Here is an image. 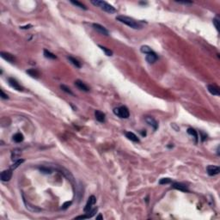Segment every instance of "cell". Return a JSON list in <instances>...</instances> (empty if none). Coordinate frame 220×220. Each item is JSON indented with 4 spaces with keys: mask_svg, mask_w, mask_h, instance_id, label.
Segmentation results:
<instances>
[{
    "mask_svg": "<svg viewBox=\"0 0 220 220\" xmlns=\"http://www.w3.org/2000/svg\"><path fill=\"white\" fill-rule=\"evenodd\" d=\"M91 4H93L94 5L97 6V7H100L101 10H103L104 11L108 12V13L113 14L116 12V9L112 6L111 4H108L107 2L105 1H100V0H92Z\"/></svg>",
    "mask_w": 220,
    "mask_h": 220,
    "instance_id": "cell-2",
    "label": "cell"
},
{
    "mask_svg": "<svg viewBox=\"0 0 220 220\" xmlns=\"http://www.w3.org/2000/svg\"><path fill=\"white\" fill-rule=\"evenodd\" d=\"M0 94H1V97H2L3 99H8V98H9V97H8V95H5L3 90L0 91Z\"/></svg>",
    "mask_w": 220,
    "mask_h": 220,
    "instance_id": "cell-33",
    "label": "cell"
},
{
    "mask_svg": "<svg viewBox=\"0 0 220 220\" xmlns=\"http://www.w3.org/2000/svg\"><path fill=\"white\" fill-rule=\"evenodd\" d=\"M75 85L79 89H81V90H83V91L88 92L89 90V89L88 86L86 85L83 82H82L81 80H76V81H75Z\"/></svg>",
    "mask_w": 220,
    "mask_h": 220,
    "instance_id": "cell-11",
    "label": "cell"
},
{
    "mask_svg": "<svg viewBox=\"0 0 220 220\" xmlns=\"http://www.w3.org/2000/svg\"><path fill=\"white\" fill-rule=\"evenodd\" d=\"M116 20L134 29H141L143 28V25L140 23V22H137L133 18L126 17V15H118L116 17Z\"/></svg>",
    "mask_w": 220,
    "mask_h": 220,
    "instance_id": "cell-1",
    "label": "cell"
},
{
    "mask_svg": "<svg viewBox=\"0 0 220 220\" xmlns=\"http://www.w3.org/2000/svg\"><path fill=\"white\" fill-rule=\"evenodd\" d=\"M40 170H41V172L43 173V174H52V169L48 168H45V167L40 168Z\"/></svg>",
    "mask_w": 220,
    "mask_h": 220,
    "instance_id": "cell-29",
    "label": "cell"
},
{
    "mask_svg": "<svg viewBox=\"0 0 220 220\" xmlns=\"http://www.w3.org/2000/svg\"><path fill=\"white\" fill-rule=\"evenodd\" d=\"M213 24H214V26H215V28H216V29L217 30H218L219 29V21L217 19V18H215V19H213Z\"/></svg>",
    "mask_w": 220,
    "mask_h": 220,
    "instance_id": "cell-31",
    "label": "cell"
},
{
    "mask_svg": "<svg viewBox=\"0 0 220 220\" xmlns=\"http://www.w3.org/2000/svg\"><path fill=\"white\" fill-rule=\"evenodd\" d=\"M68 60H69L71 62H72V63L76 67H77V68H81V64H80V62H79L78 60H76V58H72V57L69 56V57H68Z\"/></svg>",
    "mask_w": 220,
    "mask_h": 220,
    "instance_id": "cell-24",
    "label": "cell"
},
{
    "mask_svg": "<svg viewBox=\"0 0 220 220\" xmlns=\"http://www.w3.org/2000/svg\"><path fill=\"white\" fill-rule=\"evenodd\" d=\"M28 74H29V76H31L32 77H35V78H38L39 76H40V73L37 70L35 69H30V70H28L26 72Z\"/></svg>",
    "mask_w": 220,
    "mask_h": 220,
    "instance_id": "cell-19",
    "label": "cell"
},
{
    "mask_svg": "<svg viewBox=\"0 0 220 220\" xmlns=\"http://www.w3.org/2000/svg\"><path fill=\"white\" fill-rule=\"evenodd\" d=\"M95 201H96V199H95V197L94 196V195H91V196L89 198V200L87 201V204H86V206L84 207V212L86 213H89L92 210V206L95 205Z\"/></svg>",
    "mask_w": 220,
    "mask_h": 220,
    "instance_id": "cell-4",
    "label": "cell"
},
{
    "mask_svg": "<svg viewBox=\"0 0 220 220\" xmlns=\"http://www.w3.org/2000/svg\"><path fill=\"white\" fill-rule=\"evenodd\" d=\"M96 219H103V216H101V214H99V215L96 217Z\"/></svg>",
    "mask_w": 220,
    "mask_h": 220,
    "instance_id": "cell-36",
    "label": "cell"
},
{
    "mask_svg": "<svg viewBox=\"0 0 220 220\" xmlns=\"http://www.w3.org/2000/svg\"><path fill=\"white\" fill-rule=\"evenodd\" d=\"M1 180L3 181H9L12 177V169H5L1 173Z\"/></svg>",
    "mask_w": 220,
    "mask_h": 220,
    "instance_id": "cell-6",
    "label": "cell"
},
{
    "mask_svg": "<svg viewBox=\"0 0 220 220\" xmlns=\"http://www.w3.org/2000/svg\"><path fill=\"white\" fill-rule=\"evenodd\" d=\"M23 201H24V204H25V206L27 207V209H29V211H31V212H41V209L38 208L37 206H33V205H30L29 203H27V201L25 200V198L23 197Z\"/></svg>",
    "mask_w": 220,
    "mask_h": 220,
    "instance_id": "cell-17",
    "label": "cell"
},
{
    "mask_svg": "<svg viewBox=\"0 0 220 220\" xmlns=\"http://www.w3.org/2000/svg\"><path fill=\"white\" fill-rule=\"evenodd\" d=\"M22 29H30V28H32V25H27V26H22V27H20Z\"/></svg>",
    "mask_w": 220,
    "mask_h": 220,
    "instance_id": "cell-35",
    "label": "cell"
},
{
    "mask_svg": "<svg viewBox=\"0 0 220 220\" xmlns=\"http://www.w3.org/2000/svg\"><path fill=\"white\" fill-rule=\"evenodd\" d=\"M187 133H188L189 135L193 136V137L194 138V139H195V142H198V133H197V132L195 131L194 129H193V128H188V129H187Z\"/></svg>",
    "mask_w": 220,
    "mask_h": 220,
    "instance_id": "cell-21",
    "label": "cell"
},
{
    "mask_svg": "<svg viewBox=\"0 0 220 220\" xmlns=\"http://www.w3.org/2000/svg\"><path fill=\"white\" fill-rule=\"evenodd\" d=\"M71 205H72V201H67V202H66V203L63 204V206H62L61 208L63 209V210H66V209H67L68 207H69Z\"/></svg>",
    "mask_w": 220,
    "mask_h": 220,
    "instance_id": "cell-30",
    "label": "cell"
},
{
    "mask_svg": "<svg viewBox=\"0 0 220 220\" xmlns=\"http://www.w3.org/2000/svg\"><path fill=\"white\" fill-rule=\"evenodd\" d=\"M172 187H174V188H175V189L182 191V192H188V191H189L187 186L184 185V184H182V183H179V182H175V183H173Z\"/></svg>",
    "mask_w": 220,
    "mask_h": 220,
    "instance_id": "cell-13",
    "label": "cell"
},
{
    "mask_svg": "<svg viewBox=\"0 0 220 220\" xmlns=\"http://www.w3.org/2000/svg\"><path fill=\"white\" fill-rule=\"evenodd\" d=\"M200 134H201V140H202V141H205L207 136L204 134V133H203L202 132H200Z\"/></svg>",
    "mask_w": 220,
    "mask_h": 220,
    "instance_id": "cell-34",
    "label": "cell"
},
{
    "mask_svg": "<svg viewBox=\"0 0 220 220\" xmlns=\"http://www.w3.org/2000/svg\"><path fill=\"white\" fill-rule=\"evenodd\" d=\"M95 119H96L99 122H101V123L105 122V117H106V115H105V114L101 112V111L95 110Z\"/></svg>",
    "mask_w": 220,
    "mask_h": 220,
    "instance_id": "cell-14",
    "label": "cell"
},
{
    "mask_svg": "<svg viewBox=\"0 0 220 220\" xmlns=\"http://www.w3.org/2000/svg\"><path fill=\"white\" fill-rule=\"evenodd\" d=\"M93 28L97 31L98 33L101 34V35H109V32H108V30L106 29V28H104L103 26L100 25V24L98 23H93Z\"/></svg>",
    "mask_w": 220,
    "mask_h": 220,
    "instance_id": "cell-8",
    "label": "cell"
},
{
    "mask_svg": "<svg viewBox=\"0 0 220 220\" xmlns=\"http://www.w3.org/2000/svg\"><path fill=\"white\" fill-rule=\"evenodd\" d=\"M144 120L146 121V123L148 124L149 126H151V127L154 129V131H156V130L158 128V123H157V121L154 119L153 117L146 116V117L144 118Z\"/></svg>",
    "mask_w": 220,
    "mask_h": 220,
    "instance_id": "cell-5",
    "label": "cell"
},
{
    "mask_svg": "<svg viewBox=\"0 0 220 220\" xmlns=\"http://www.w3.org/2000/svg\"><path fill=\"white\" fill-rule=\"evenodd\" d=\"M23 162H24L23 159H18V160L17 161V162H15V163L13 164V165L11 166V169L13 170V169H17V167L19 166V165H21V164L23 163Z\"/></svg>",
    "mask_w": 220,
    "mask_h": 220,
    "instance_id": "cell-28",
    "label": "cell"
},
{
    "mask_svg": "<svg viewBox=\"0 0 220 220\" xmlns=\"http://www.w3.org/2000/svg\"><path fill=\"white\" fill-rule=\"evenodd\" d=\"M0 55H1V57L4 58V60H7L8 62H10V63H14L15 62V57L12 54L9 53V52H0Z\"/></svg>",
    "mask_w": 220,
    "mask_h": 220,
    "instance_id": "cell-10",
    "label": "cell"
},
{
    "mask_svg": "<svg viewBox=\"0 0 220 220\" xmlns=\"http://www.w3.org/2000/svg\"><path fill=\"white\" fill-rule=\"evenodd\" d=\"M220 172V169L218 166H214V165H209L207 167V174L210 176H213L216 175H218Z\"/></svg>",
    "mask_w": 220,
    "mask_h": 220,
    "instance_id": "cell-9",
    "label": "cell"
},
{
    "mask_svg": "<svg viewBox=\"0 0 220 220\" xmlns=\"http://www.w3.org/2000/svg\"><path fill=\"white\" fill-rule=\"evenodd\" d=\"M99 47L105 52V54H106L107 56H112L113 55V52L111 51L110 49H108L107 47H105V46H99Z\"/></svg>",
    "mask_w": 220,
    "mask_h": 220,
    "instance_id": "cell-25",
    "label": "cell"
},
{
    "mask_svg": "<svg viewBox=\"0 0 220 220\" xmlns=\"http://www.w3.org/2000/svg\"><path fill=\"white\" fill-rule=\"evenodd\" d=\"M207 89H208V91H209L212 95H220V92H219L218 88L216 87L215 85L209 84L208 86H207Z\"/></svg>",
    "mask_w": 220,
    "mask_h": 220,
    "instance_id": "cell-16",
    "label": "cell"
},
{
    "mask_svg": "<svg viewBox=\"0 0 220 220\" xmlns=\"http://www.w3.org/2000/svg\"><path fill=\"white\" fill-rule=\"evenodd\" d=\"M172 181H171V179L170 178H163V179H161L160 181H159V184L161 185H163V184H169V183H171Z\"/></svg>",
    "mask_w": 220,
    "mask_h": 220,
    "instance_id": "cell-27",
    "label": "cell"
},
{
    "mask_svg": "<svg viewBox=\"0 0 220 220\" xmlns=\"http://www.w3.org/2000/svg\"><path fill=\"white\" fill-rule=\"evenodd\" d=\"M114 114L118 117L122 118V119H127L130 115L128 108L125 106H121L119 108H115L114 109Z\"/></svg>",
    "mask_w": 220,
    "mask_h": 220,
    "instance_id": "cell-3",
    "label": "cell"
},
{
    "mask_svg": "<svg viewBox=\"0 0 220 220\" xmlns=\"http://www.w3.org/2000/svg\"><path fill=\"white\" fill-rule=\"evenodd\" d=\"M145 60L150 64H153L157 60V55L154 52H151V53L146 54V57H145Z\"/></svg>",
    "mask_w": 220,
    "mask_h": 220,
    "instance_id": "cell-12",
    "label": "cell"
},
{
    "mask_svg": "<svg viewBox=\"0 0 220 220\" xmlns=\"http://www.w3.org/2000/svg\"><path fill=\"white\" fill-rule=\"evenodd\" d=\"M85 218H89V215H82V216H78L76 218V219H85Z\"/></svg>",
    "mask_w": 220,
    "mask_h": 220,
    "instance_id": "cell-32",
    "label": "cell"
},
{
    "mask_svg": "<svg viewBox=\"0 0 220 220\" xmlns=\"http://www.w3.org/2000/svg\"><path fill=\"white\" fill-rule=\"evenodd\" d=\"M60 88H61V89L63 91L66 92V93H68V94H70V95H74L73 92L71 90V89L69 87H67V86H66V85H60Z\"/></svg>",
    "mask_w": 220,
    "mask_h": 220,
    "instance_id": "cell-26",
    "label": "cell"
},
{
    "mask_svg": "<svg viewBox=\"0 0 220 220\" xmlns=\"http://www.w3.org/2000/svg\"><path fill=\"white\" fill-rule=\"evenodd\" d=\"M217 153H218V155H219V147H218V149H217Z\"/></svg>",
    "mask_w": 220,
    "mask_h": 220,
    "instance_id": "cell-37",
    "label": "cell"
},
{
    "mask_svg": "<svg viewBox=\"0 0 220 220\" xmlns=\"http://www.w3.org/2000/svg\"><path fill=\"white\" fill-rule=\"evenodd\" d=\"M44 56L46 58H51V60H56V58H57L56 55L53 54L51 52H49L48 50H46V49H45V50H44Z\"/></svg>",
    "mask_w": 220,
    "mask_h": 220,
    "instance_id": "cell-20",
    "label": "cell"
},
{
    "mask_svg": "<svg viewBox=\"0 0 220 220\" xmlns=\"http://www.w3.org/2000/svg\"><path fill=\"white\" fill-rule=\"evenodd\" d=\"M71 3H72V4L76 5L77 7L80 8V9H83V10H87V7H86L83 4H82V3H80L78 1H73V0H71Z\"/></svg>",
    "mask_w": 220,
    "mask_h": 220,
    "instance_id": "cell-23",
    "label": "cell"
},
{
    "mask_svg": "<svg viewBox=\"0 0 220 220\" xmlns=\"http://www.w3.org/2000/svg\"><path fill=\"white\" fill-rule=\"evenodd\" d=\"M23 139H24L23 135L20 132L15 133V134L13 136V140L15 142H17V143H21V142L23 141Z\"/></svg>",
    "mask_w": 220,
    "mask_h": 220,
    "instance_id": "cell-18",
    "label": "cell"
},
{
    "mask_svg": "<svg viewBox=\"0 0 220 220\" xmlns=\"http://www.w3.org/2000/svg\"><path fill=\"white\" fill-rule=\"evenodd\" d=\"M140 51L143 52V53H145V54L151 53V52H153L152 50H151V48L150 47V46H142L141 48H140Z\"/></svg>",
    "mask_w": 220,
    "mask_h": 220,
    "instance_id": "cell-22",
    "label": "cell"
},
{
    "mask_svg": "<svg viewBox=\"0 0 220 220\" xmlns=\"http://www.w3.org/2000/svg\"><path fill=\"white\" fill-rule=\"evenodd\" d=\"M8 83H9V84H10L14 89H17V90H18V91H23V88L22 87L19 83H17V80L14 79V78H12V77L8 78Z\"/></svg>",
    "mask_w": 220,
    "mask_h": 220,
    "instance_id": "cell-7",
    "label": "cell"
},
{
    "mask_svg": "<svg viewBox=\"0 0 220 220\" xmlns=\"http://www.w3.org/2000/svg\"><path fill=\"white\" fill-rule=\"evenodd\" d=\"M125 134H126V137L129 140H131L132 142H136V143H138V142H139V138L133 132H126Z\"/></svg>",
    "mask_w": 220,
    "mask_h": 220,
    "instance_id": "cell-15",
    "label": "cell"
}]
</instances>
